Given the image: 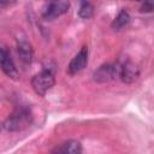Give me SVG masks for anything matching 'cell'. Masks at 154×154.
I'll return each mask as SVG.
<instances>
[{"instance_id":"6da1fadb","label":"cell","mask_w":154,"mask_h":154,"mask_svg":"<svg viewBox=\"0 0 154 154\" xmlns=\"http://www.w3.org/2000/svg\"><path fill=\"white\" fill-rule=\"evenodd\" d=\"M31 123V114L26 108H19L13 112L4 123V128L7 131H19L29 126Z\"/></svg>"},{"instance_id":"7a4b0ae2","label":"cell","mask_w":154,"mask_h":154,"mask_svg":"<svg viewBox=\"0 0 154 154\" xmlns=\"http://www.w3.org/2000/svg\"><path fill=\"white\" fill-rule=\"evenodd\" d=\"M70 8V0H46L42 7L45 19H55L65 14Z\"/></svg>"},{"instance_id":"3957f363","label":"cell","mask_w":154,"mask_h":154,"mask_svg":"<svg viewBox=\"0 0 154 154\" xmlns=\"http://www.w3.org/2000/svg\"><path fill=\"white\" fill-rule=\"evenodd\" d=\"M54 76L51 71L43 70L38 73H36L31 79V85L35 93L40 96H43L53 85H54Z\"/></svg>"},{"instance_id":"277c9868","label":"cell","mask_w":154,"mask_h":154,"mask_svg":"<svg viewBox=\"0 0 154 154\" xmlns=\"http://www.w3.org/2000/svg\"><path fill=\"white\" fill-rule=\"evenodd\" d=\"M0 69L7 77L12 79H17L19 76L11 53L5 47H0Z\"/></svg>"},{"instance_id":"5b68a950","label":"cell","mask_w":154,"mask_h":154,"mask_svg":"<svg viewBox=\"0 0 154 154\" xmlns=\"http://www.w3.org/2000/svg\"><path fill=\"white\" fill-rule=\"evenodd\" d=\"M119 66L114 64H103L101 65L93 75L94 81L97 83H107L112 79H114L118 76Z\"/></svg>"},{"instance_id":"8992f818","label":"cell","mask_w":154,"mask_h":154,"mask_svg":"<svg viewBox=\"0 0 154 154\" xmlns=\"http://www.w3.org/2000/svg\"><path fill=\"white\" fill-rule=\"evenodd\" d=\"M88 64V47L83 46L79 52L72 58V60L70 61L69 66H67V72L70 75H76L78 72H81Z\"/></svg>"},{"instance_id":"52a82bcc","label":"cell","mask_w":154,"mask_h":154,"mask_svg":"<svg viewBox=\"0 0 154 154\" xmlns=\"http://www.w3.org/2000/svg\"><path fill=\"white\" fill-rule=\"evenodd\" d=\"M118 76L124 83H134L140 77V69L132 61H125L122 66H119Z\"/></svg>"},{"instance_id":"ba28073f","label":"cell","mask_w":154,"mask_h":154,"mask_svg":"<svg viewBox=\"0 0 154 154\" xmlns=\"http://www.w3.org/2000/svg\"><path fill=\"white\" fill-rule=\"evenodd\" d=\"M17 51H18V55H19L20 60L24 64H30L31 63V60H32V48H31V45L26 40H24V38L18 40Z\"/></svg>"},{"instance_id":"9c48e42d","label":"cell","mask_w":154,"mask_h":154,"mask_svg":"<svg viewBox=\"0 0 154 154\" xmlns=\"http://www.w3.org/2000/svg\"><path fill=\"white\" fill-rule=\"evenodd\" d=\"M82 144L78 141L75 140H70L65 143H63L59 148L57 147L55 149H53V153H65V154H79L82 153Z\"/></svg>"},{"instance_id":"30bf717a","label":"cell","mask_w":154,"mask_h":154,"mask_svg":"<svg viewBox=\"0 0 154 154\" xmlns=\"http://www.w3.org/2000/svg\"><path fill=\"white\" fill-rule=\"evenodd\" d=\"M129 23H130V14L125 10H122L118 13V16L113 19L111 25L114 30H123L124 28H126L129 25Z\"/></svg>"},{"instance_id":"8fae6325","label":"cell","mask_w":154,"mask_h":154,"mask_svg":"<svg viewBox=\"0 0 154 154\" xmlns=\"http://www.w3.org/2000/svg\"><path fill=\"white\" fill-rule=\"evenodd\" d=\"M93 12H94L93 5L87 0H82L81 5H79V10H78L79 17H82L84 19H88V18H90L93 16Z\"/></svg>"},{"instance_id":"7c38bea8","label":"cell","mask_w":154,"mask_h":154,"mask_svg":"<svg viewBox=\"0 0 154 154\" xmlns=\"http://www.w3.org/2000/svg\"><path fill=\"white\" fill-rule=\"evenodd\" d=\"M153 11V0H143L141 6V12H152Z\"/></svg>"},{"instance_id":"4fadbf2b","label":"cell","mask_w":154,"mask_h":154,"mask_svg":"<svg viewBox=\"0 0 154 154\" xmlns=\"http://www.w3.org/2000/svg\"><path fill=\"white\" fill-rule=\"evenodd\" d=\"M17 0H0V7H5V6H11L13 4H16Z\"/></svg>"},{"instance_id":"5bb4252c","label":"cell","mask_w":154,"mask_h":154,"mask_svg":"<svg viewBox=\"0 0 154 154\" xmlns=\"http://www.w3.org/2000/svg\"><path fill=\"white\" fill-rule=\"evenodd\" d=\"M136 1H143V0H136Z\"/></svg>"}]
</instances>
